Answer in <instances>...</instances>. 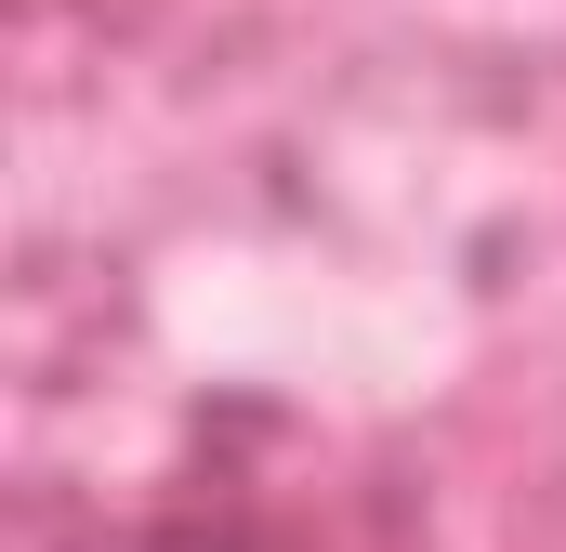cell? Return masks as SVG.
I'll use <instances>...</instances> for the list:
<instances>
[{
	"mask_svg": "<svg viewBox=\"0 0 566 552\" xmlns=\"http://www.w3.org/2000/svg\"><path fill=\"white\" fill-rule=\"evenodd\" d=\"M119 552H277L251 513H158V527H133Z\"/></svg>",
	"mask_w": 566,
	"mask_h": 552,
	"instance_id": "6da1fadb",
	"label": "cell"
}]
</instances>
